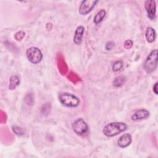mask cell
Returning <instances> with one entry per match:
<instances>
[{"label":"cell","instance_id":"6da1fadb","mask_svg":"<svg viewBox=\"0 0 158 158\" xmlns=\"http://www.w3.org/2000/svg\"><path fill=\"white\" fill-rule=\"evenodd\" d=\"M128 127L123 122H111L107 124L102 130V133L107 137L115 136L127 130Z\"/></svg>","mask_w":158,"mask_h":158},{"label":"cell","instance_id":"7a4b0ae2","mask_svg":"<svg viewBox=\"0 0 158 158\" xmlns=\"http://www.w3.org/2000/svg\"><path fill=\"white\" fill-rule=\"evenodd\" d=\"M60 102L69 107H75L79 105L80 100L75 95L69 93H62L59 95Z\"/></svg>","mask_w":158,"mask_h":158},{"label":"cell","instance_id":"3957f363","mask_svg":"<svg viewBox=\"0 0 158 158\" xmlns=\"http://www.w3.org/2000/svg\"><path fill=\"white\" fill-rule=\"evenodd\" d=\"M157 65V49L152 51L147 57L144 64V69L147 73L153 72Z\"/></svg>","mask_w":158,"mask_h":158},{"label":"cell","instance_id":"277c9868","mask_svg":"<svg viewBox=\"0 0 158 158\" xmlns=\"http://www.w3.org/2000/svg\"><path fill=\"white\" fill-rule=\"evenodd\" d=\"M26 56L28 60L32 64H36L43 59V54L36 47H30L27 49Z\"/></svg>","mask_w":158,"mask_h":158},{"label":"cell","instance_id":"5b68a950","mask_svg":"<svg viewBox=\"0 0 158 158\" xmlns=\"http://www.w3.org/2000/svg\"><path fill=\"white\" fill-rule=\"evenodd\" d=\"M72 127L74 132L79 135H82L86 133L88 130V126L87 123L81 118H78L75 120L72 123Z\"/></svg>","mask_w":158,"mask_h":158},{"label":"cell","instance_id":"8992f818","mask_svg":"<svg viewBox=\"0 0 158 158\" xmlns=\"http://www.w3.org/2000/svg\"><path fill=\"white\" fill-rule=\"evenodd\" d=\"M98 1L85 0L83 1L79 7V13L81 15H86L89 13L95 7Z\"/></svg>","mask_w":158,"mask_h":158},{"label":"cell","instance_id":"52a82bcc","mask_svg":"<svg viewBox=\"0 0 158 158\" xmlns=\"http://www.w3.org/2000/svg\"><path fill=\"white\" fill-rule=\"evenodd\" d=\"M145 9L148 14V17L152 20L155 18L156 12V2L153 0H148L144 4Z\"/></svg>","mask_w":158,"mask_h":158},{"label":"cell","instance_id":"ba28073f","mask_svg":"<svg viewBox=\"0 0 158 158\" xmlns=\"http://www.w3.org/2000/svg\"><path fill=\"white\" fill-rule=\"evenodd\" d=\"M132 141V137L131 135L129 133H125L122 135L118 141L117 144L118 146L121 148H125L127 146H128Z\"/></svg>","mask_w":158,"mask_h":158},{"label":"cell","instance_id":"9c48e42d","mask_svg":"<svg viewBox=\"0 0 158 158\" xmlns=\"http://www.w3.org/2000/svg\"><path fill=\"white\" fill-rule=\"evenodd\" d=\"M149 116V112L144 109H141L136 112H135L132 115H131V120H142L148 118Z\"/></svg>","mask_w":158,"mask_h":158},{"label":"cell","instance_id":"30bf717a","mask_svg":"<svg viewBox=\"0 0 158 158\" xmlns=\"http://www.w3.org/2000/svg\"><path fill=\"white\" fill-rule=\"evenodd\" d=\"M85 28L83 26H78L75 31L73 41L76 44H80L81 43Z\"/></svg>","mask_w":158,"mask_h":158},{"label":"cell","instance_id":"8fae6325","mask_svg":"<svg viewBox=\"0 0 158 158\" xmlns=\"http://www.w3.org/2000/svg\"><path fill=\"white\" fill-rule=\"evenodd\" d=\"M145 37L148 43H152L154 41L156 37V33L154 29L152 27H148L145 31Z\"/></svg>","mask_w":158,"mask_h":158},{"label":"cell","instance_id":"7c38bea8","mask_svg":"<svg viewBox=\"0 0 158 158\" xmlns=\"http://www.w3.org/2000/svg\"><path fill=\"white\" fill-rule=\"evenodd\" d=\"M19 83H20V79L17 75H13L10 77L9 79V89L14 90L19 85Z\"/></svg>","mask_w":158,"mask_h":158},{"label":"cell","instance_id":"4fadbf2b","mask_svg":"<svg viewBox=\"0 0 158 158\" xmlns=\"http://www.w3.org/2000/svg\"><path fill=\"white\" fill-rule=\"evenodd\" d=\"M106 14V12L104 9H101L94 16V22L96 24L99 23L104 18L105 15Z\"/></svg>","mask_w":158,"mask_h":158},{"label":"cell","instance_id":"5bb4252c","mask_svg":"<svg viewBox=\"0 0 158 158\" xmlns=\"http://www.w3.org/2000/svg\"><path fill=\"white\" fill-rule=\"evenodd\" d=\"M125 81H126V79L125 77L118 76V77H117L113 81V85L115 87H120L125 84Z\"/></svg>","mask_w":158,"mask_h":158},{"label":"cell","instance_id":"9a60e30c","mask_svg":"<svg viewBox=\"0 0 158 158\" xmlns=\"http://www.w3.org/2000/svg\"><path fill=\"white\" fill-rule=\"evenodd\" d=\"M12 131H14V133H15L17 135H23L25 133L23 129L17 125L12 126Z\"/></svg>","mask_w":158,"mask_h":158},{"label":"cell","instance_id":"2e32d148","mask_svg":"<svg viewBox=\"0 0 158 158\" xmlns=\"http://www.w3.org/2000/svg\"><path fill=\"white\" fill-rule=\"evenodd\" d=\"M122 67H123L122 62L120 60H117L112 65V70L114 72H117L120 70L122 68Z\"/></svg>","mask_w":158,"mask_h":158},{"label":"cell","instance_id":"e0dca14e","mask_svg":"<svg viewBox=\"0 0 158 158\" xmlns=\"http://www.w3.org/2000/svg\"><path fill=\"white\" fill-rule=\"evenodd\" d=\"M25 33L23 31H18L17 33H16L14 37L17 41H20L25 36Z\"/></svg>","mask_w":158,"mask_h":158},{"label":"cell","instance_id":"ac0fdd59","mask_svg":"<svg viewBox=\"0 0 158 158\" xmlns=\"http://www.w3.org/2000/svg\"><path fill=\"white\" fill-rule=\"evenodd\" d=\"M133 45V42L130 40H127L124 43V46L127 49H130Z\"/></svg>","mask_w":158,"mask_h":158},{"label":"cell","instance_id":"d6986e66","mask_svg":"<svg viewBox=\"0 0 158 158\" xmlns=\"http://www.w3.org/2000/svg\"><path fill=\"white\" fill-rule=\"evenodd\" d=\"M114 46V43L112 41H109L106 44V49L107 50H111Z\"/></svg>","mask_w":158,"mask_h":158},{"label":"cell","instance_id":"ffe728a7","mask_svg":"<svg viewBox=\"0 0 158 158\" xmlns=\"http://www.w3.org/2000/svg\"><path fill=\"white\" fill-rule=\"evenodd\" d=\"M153 91L156 94H157V82H156L154 85L153 86Z\"/></svg>","mask_w":158,"mask_h":158}]
</instances>
